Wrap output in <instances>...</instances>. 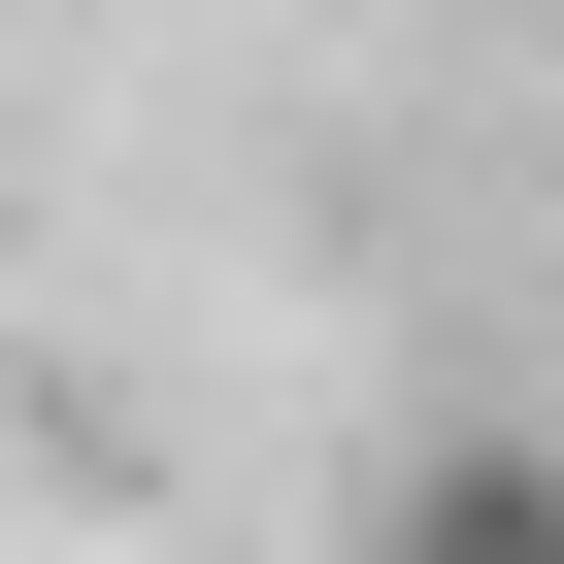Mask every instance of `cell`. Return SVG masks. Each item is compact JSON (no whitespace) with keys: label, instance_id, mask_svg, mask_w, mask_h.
Returning <instances> with one entry per match:
<instances>
[{"label":"cell","instance_id":"1","mask_svg":"<svg viewBox=\"0 0 564 564\" xmlns=\"http://www.w3.org/2000/svg\"><path fill=\"white\" fill-rule=\"evenodd\" d=\"M366 564H564V432H432L366 498Z\"/></svg>","mask_w":564,"mask_h":564}]
</instances>
